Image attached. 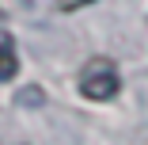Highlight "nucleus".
<instances>
[{"instance_id": "nucleus-1", "label": "nucleus", "mask_w": 148, "mask_h": 145, "mask_svg": "<svg viewBox=\"0 0 148 145\" xmlns=\"http://www.w3.org/2000/svg\"><path fill=\"white\" fill-rule=\"evenodd\" d=\"M76 84H80L84 99L106 103V99H114L118 92H122V73H118V65L110 61V57H91V61L80 69Z\"/></svg>"}, {"instance_id": "nucleus-2", "label": "nucleus", "mask_w": 148, "mask_h": 145, "mask_svg": "<svg viewBox=\"0 0 148 145\" xmlns=\"http://www.w3.org/2000/svg\"><path fill=\"white\" fill-rule=\"evenodd\" d=\"M15 73H19V46H15V38L4 27H0V84L15 80Z\"/></svg>"}, {"instance_id": "nucleus-3", "label": "nucleus", "mask_w": 148, "mask_h": 145, "mask_svg": "<svg viewBox=\"0 0 148 145\" xmlns=\"http://www.w3.org/2000/svg\"><path fill=\"white\" fill-rule=\"evenodd\" d=\"M57 8H65V12H76V8H87V4H95V0H53Z\"/></svg>"}]
</instances>
